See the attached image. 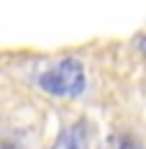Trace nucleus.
I'll return each instance as SVG.
<instances>
[{"label": "nucleus", "mask_w": 146, "mask_h": 149, "mask_svg": "<svg viewBox=\"0 0 146 149\" xmlns=\"http://www.w3.org/2000/svg\"><path fill=\"white\" fill-rule=\"evenodd\" d=\"M54 149H87V126L80 121L59 134Z\"/></svg>", "instance_id": "f03ea898"}, {"label": "nucleus", "mask_w": 146, "mask_h": 149, "mask_svg": "<svg viewBox=\"0 0 146 149\" xmlns=\"http://www.w3.org/2000/svg\"><path fill=\"white\" fill-rule=\"evenodd\" d=\"M39 85L51 95L74 98L85 90V70L77 59H62L59 64H54L49 72L39 77Z\"/></svg>", "instance_id": "f257e3e1"}, {"label": "nucleus", "mask_w": 146, "mask_h": 149, "mask_svg": "<svg viewBox=\"0 0 146 149\" xmlns=\"http://www.w3.org/2000/svg\"><path fill=\"white\" fill-rule=\"evenodd\" d=\"M100 149H128V139H126V136H120V134H113Z\"/></svg>", "instance_id": "7ed1b4c3"}]
</instances>
